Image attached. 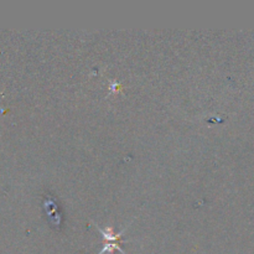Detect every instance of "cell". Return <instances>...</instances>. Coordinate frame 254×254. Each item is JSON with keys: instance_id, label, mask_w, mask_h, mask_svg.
<instances>
[{"instance_id": "6da1fadb", "label": "cell", "mask_w": 254, "mask_h": 254, "mask_svg": "<svg viewBox=\"0 0 254 254\" xmlns=\"http://www.w3.org/2000/svg\"><path fill=\"white\" fill-rule=\"evenodd\" d=\"M93 225L96 226L97 231H98V232L103 236L104 243H114V242H118V241H121V237L123 236V233L126 232V231L129 228V226H130L129 225L128 227H126L124 230H122L121 232H114L113 228H112L111 226L107 228H101L98 225H97V223H93Z\"/></svg>"}]
</instances>
